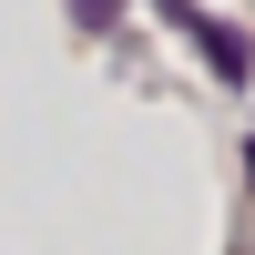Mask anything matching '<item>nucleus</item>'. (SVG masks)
Wrapping results in <instances>:
<instances>
[{
    "label": "nucleus",
    "instance_id": "obj_2",
    "mask_svg": "<svg viewBox=\"0 0 255 255\" xmlns=\"http://www.w3.org/2000/svg\"><path fill=\"white\" fill-rule=\"evenodd\" d=\"M72 10H82V20H92V31H113V0H72Z\"/></svg>",
    "mask_w": 255,
    "mask_h": 255
},
{
    "label": "nucleus",
    "instance_id": "obj_1",
    "mask_svg": "<svg viewBox=\"0 0 255 255\" xmlns=\"http://www.w3.org/2000/svg\"><path fill=\"white\" fill-rule=\"evenodd\" d=\"M163 20H184V31H194V51H204V61H215V72H225V82H245V41H235V31H225V20H204V10H194V0H163Z\"/></svg>",
    "mask_w": 255,
    "mask_h": 255
}]
</instances>
